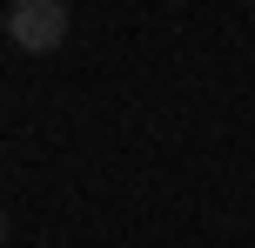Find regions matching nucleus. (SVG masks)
<instances>
[{
  "instance_id": "obj_2",
  "label": "nucleus",
  "mask_w": 255,
  "mask_h": 248,
  "mask_svg": "<svg viewBox=\"0 0 255 248\" xmlns=\"http://www.w3.org/2000/svg\"><path fill=\"white\" fill-rule=\"evenodd\" d=\"M0 248H7V208H0Z\"/></svg>"
},
{
  "instance_id": "obj_1",
  "label": "nucleus",
  "mask_w": 255,
  "mask_h": 248,
  "mask_svg": "<svg viewBox=\"0 0 255 248\" xmlns=\"http://www.w3.org/2000/svg\"><path fill=\"white\" fill-rule=\"evenodd\" d=\"M67 20H74L67 0H13L7 7V40L20 54H54L67 40Z\"/></svg>"
}]
</instances>
